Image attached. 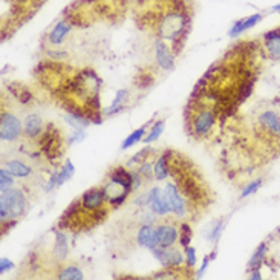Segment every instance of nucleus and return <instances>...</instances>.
<instances>
[{"instance_id": "nucleus-1", "label": "nucleus", "mask_w": 280, "mask_h": 280, "mask_svg": "<svg viewBox=\"0 0 280 280\" xmlns=\"http://www.w3.org/2000/svg\"><path fill=\"white\" fill-rule=\"evenodd\" d=\"M26 208L28 198L22 188H9L6 191H2V196H0V220H2L3 225L23 216Z\"/></svg>"}, {"instance_id": "nucleus-2", "label": "nucleus", "mask_w": 280, "mask_h": 280, "mask_svg": "<svg viewBox=\"0 0 280 280\" xmlns=\"http://www.w3.org/2000/svg\"><path fill=\"white\" fill-rule=\"evenodd\" d=\"M216 110L213 108L202 104L191 112L190 117V130L198 138H204L213 130L216 124Z\"/></svg>"}, {"instance_id": "nucleus-3", "label": "nucleus", "mask_w": 280, "mask_h": 280, "mask_svg": "<svg viewBox=\"0 0 280 280\" xmlns=\"http://www.w3.org/2000/svg\"><path fill=\"white\" fill-rule=\"evenodd\" d=\"M23 133V124L16 115L9 112H2L0 117V140L5 142H13L20 138Z\"/></svg>"}, {"instance_id": "nucleus-4", "label": "nucleus", "mask_w": 280, "mask_h": 280, "mask_svg": "<svg viewBox=\"0 0 280 280\" xmlns=\"http://www.w3.org/2000/svg\"><path fill=\"white\" fill-rule=\"evenodd\" d=\"M164 191L169 198L170 207H171V213L178 216V218H184L188 213V202L187 198L181 193V188L175 182H167L166 187H164Z\"/></svg>"}, {"instance_id": "nucleus-5", "label": "nucleus", "mask_w": 280, "mask_h": 280, "mask_svg": "<svg viewBox=\"0 0 280 280\" xmlns=\"http://www.w3.org/2000/svg\"><path fill=\"white\" fill-rule=\"evenodd\" d=\"M152 254L155 256V259L164 268H178L179 269L186 262V256L182 254L179 249L173 248V247H170V248L158 247L155 249H152Z\"/></svg>"}, {"instance_id": "nucleus-6", "label": "nucleus", "mask_w": 280, "mask_h": 280, "mask_svg": "<svg viewBox=\"0 0 280 280\" xmlns=\"http://www.w3.org/2000/svg\"><path fill=\"white\" fill-rule=\"evenodd\" d=\"M106 204H108V198H106L104 188H91L80 198V207L88 213L103 210Z\"/></svg>"}, {"instance_id": "nucleus-7", "label": "nucleus", "mask_w": 280, "mask_h": 280, "mask_svg": "<svg viewBox=\"0 0 280 280\" xmlns=\"http://www.w3.org/2000/svg\"><path fill=\"white\" fill-rule=\"evenodd\" d=\"M150 193V204L149 208L155 213L156 216H167L171 213V207H170V202L169 198L166 195V191L155 187L149 190Z\"/></svg>"}, {"instance_id": "nucleus-8", "label": "nucleus", "mask_w": 280, "mask_h": 280, "mask_svg": "<svg viewBox=\"0 0 280 280\" xmlns=\"http://www.w3.org/2000/svg\"><path fill=\"white\" fill-rule=\"evenodd\" d=\"M156 234H158V244L161 248L175 247L176 242H179V230L175 224H170V222L159 224L156 227Z\"/></svg>"}, {"instance_id": "nucleus-9", "label": "nucleus", "mask_w": 280, "mask_h": 280, "mask_svg": "<svg viewBox=\"0 0 280 280\" xmlns=\"http://www.w3.org/2000/svg\"><path fill=\"white\" fill-rule=\"evenodd\" d=\"M155 59L162 71H171L175 67V52H173L162 38L155 42Z\"/></svg>"}, {"instance_id": "nucleus-10", "label": "nucleus", "mask_w": 280, "mask_h": 280, "mask_svg": "<svg viewBox=\"0 0 280 280\" xmlns=\"http://www.w3.org/2000/svg\"><path fill=\"white\" fill-rule=\"evenodd\" d=\"M71 31H72L71 22L63 18V20L57 22L52 30L49 31V34H47V42H49L51 46H62L63 42L66 40V37L71 34Z\"/></svg>"}, {"instance_id": "nucleus-11", "label": "nucleus", "mask_w": 280, "mask_h": 280, "mask_svg": "<svg viewBox=\"0 0 280 280\" xmlns=\"http://www.w3.org/2000/svg\"><path fill=\"white\" fill-rule=\"evenodd\" d=\"M137 240L138 244L147 249H155L159 247L158 244V234H156V227L153 225H147V224H142L137 233Z\"/></svg>"}, {"instance_id": "nucleus-12", "label": "nucleus", "mask_w": 280, "mask_h": 280, "mask_svg": "<svg viewBox=\"0 0 280 280\" xmlns=\"http://www.w3.org/2000/svg\"><path fill=\"white\" fill-rule=\"evenodd\" d=\"M257 123L260 127L271 133L273 137L280 138V118L274 110H265L257 117Z\"/></svg>"}, {"instance_id": "nucleus-13", "label": "nucleus", "mask_w": 280, "mask_h": 280, "mask_svg": "<svg viewBox=\"0 0 280 280\" xmlns=\"http://www.w3.org/2000/svg\"><path fill=\"white\" fill-rule=\"evenodd\" d=\"M43 127H45L43 120L38 117L37 113L26 115V118L23 121V133L26 138H31V140L38 138L43 133Z\"/></svg>"}, {"instance_id": "nucleus-14", "label": "nucleus", "mask_w": 280, "mask_h": 280, "mask_svg": "<svg viewBox=\"0 0 280 280\" xmlns=\"http://www.w3.org/2000/svg\"><path fill=\"white\" fill-rule=\"evenodd\" d=\"M64 121L71 125L72 129H86L92 123L88 112H83L78 109L67 110L64 113Z\"/></svg>"}, {"instance_id": "nucleus-15", "label": "nucleus", "mask_w": 280, "mask_h": 280, "mask_svg": "<svg viewBox=\"0 0 280 280\" xmlns=\"http://www.w3.org/2000/svg\"><path fill=\"white\" fill-rule=\"evenodd\" d=\"M264 46L269 57L280 60V30H273L264 34Z\"/></svg>"}, {"instance_id": "nucleus-16", "label": "nucleus", "mask_w": 280, "mask_h": 280, "mask_svg": "<svg viewBox=\"0 0 280 280\" xmlns=\"http://www.w3.org/2000/svg\"><path fill=\"white\" fill-rule=\"evenodd\" d=\"M260 20H262V14H253V16H249V17L242 18V20H237L233 26H231L228 35L234 38L239 34H242V32H245L248 30H251V28H254Z\"/></svg>"}, {"instance_id": "nucleus-17", "label": "nucleus", "mask_w": 280, "mask_h": 280, "mask_svg": "<svg viewBox=\"0 0 280 280\" xmlns=\"http://www.w3.org/2000/svg\"><path fill=\"white\" fill-rule=\"evenodd\" d=\"M129 98V92L125 89H120L117 93H115V98L112 101V104H109L108 108H103L101 113L106 115V117H112L115 113H120L124 108H125V101Z\"/></svg>"}, {"instance_id": "nucleus-18", "label": "nucleus", "mask_w": 280, "mask_h": 280, "mask_svg": "<svg viewBox=\"0 0 280 280\" xmlns=\"http://www.w3.org/2000/svg\"><path fill=\"white\" fill-rule=\"evenodd\" d=\"M170 159H171V152H166L155 161V170H153L155 179L164 181L170 176Z\"/></svg>"}, {"instance_id": "nucleus-19", "label": "nucleus", "mask_w": 280, "mask_h": 280, "mask_svg": "<svg viewBox=\"0 0 280 280\" xmlns=\"http://www.w3.org/2000/svg\"><path fill=\"white\" fill-rule=\"evenodd\" d=\"M5 169H6L9 173H13L16 178H28V176L31 175V167L26 166L25 162L18 161V159L8 161V162L5 164Z\"/></svg>"}, {"instance_id": "nucleus-20", "label": "nucleus", "mask_w": 280, "mask_h": 280, "mask_svg": "<svg viewBox=\"0 0 280 280\" xmlns=\"http://www.w3.org/2000/svg\"><path fill=\"white\" fill-rule=\"evenodd\" d=\"M67 237H66V233L63 231H57L55 233V245H54V254L59 260H64L66 256H67Z\"/></svg>"}, {"instance_id": "nucleus-21", "label": "nucleus", "mask_w": 280, "mask_h": 280, "mask_svg": "<svg viewBox=\"0 0 280 280\" xmlns=\"http://www.w3.org/2000/svg\"><path fill=\"white\" fill-rule=\"evenodd\" d=\"M147 130H149V129H147V125H142V127H140V129H137L135 132H132V133L129 135V137L123 141L121 149H123V150H127V149L133 147L135 144H138L140 141H142L144 137H146Z\"/></svg>"}, {"instance_id": "nucleus-22", "label": "nucleus", "mask_w": 280, "mask_h": 280, "mask_svg": "<svg viewBox=\"0 0 280 280\" xmlns=\"http://www.w3.org/2000/svg\"><path fill=\"white\" fill-rule=\"evenodd\" d=\"M266 253H268V245L264 242L257 247V249L254 251V254L251 256L249 262H248V266L249 269H254V268H262L264 262H265V257H266Z\"/></svg>"}, {"instance_id": "nucleus-23", "label": "nucleus", "mask_w": 280, "mask_h": 280, "mask_svg": "<svg viewBox=\"0 0 280 280\" xmlns=\"http://www.w3.org/2000/svg\"><path fill=\"white\" fill-rule=\"evenodd\" d=\"M164 129H166V121L164 120H159V121H156L155 124L152 125V129L147 132V135L144 137V140H142V142H146V144H150V142H155L161 135H162V132H164Z\"/></svg>"}, {"instance_id": "nucleus-24", "label": "nucleus", "mask_w": 280, "mask_h": 280, "mask_svg": "<svg viewBox=\"0 0 280 280\" xmlns=\"http://www.w3.org/2000/svg\"><path fill=\"white\" fill-rule=\"evenodd\" d=\"M57 277L62 279V280H64V279L66 280H83L84 279L83 271H81L80 268H77V266H66V268H63Z\"/></svg>"}, {"instance_id": "nucleus-25", "label": "nucleus", "mask_w": 280, "mask_h": 280, "mask_svg": "<svg viewBox=\"0 0 280 280\" xmlns=\"http://www.w3.org/2000/svg\"><path fill=\"white\" fill-rule=\"evenodd\" d=\"M74 173H75V167H74L72 161H71V159H66L63 169L59 171V187L63 186L66 181H69V179L74 176Z\"/></svg>"}, {"instance_id": "nucleus-26", "label": "nucleus", "mask_w": 280, "mask_h": 280, "mask_svg": "<svg viewBox=\"0 0 280 280\" xmlns=\"http://www.w3.org/2000/svg\"><path fill=\"white\" fill-rule=\"evenodd\" d=\"M14 175L13 173H9L6 169H2L0 170V190L2 191H6L9 190L13 186H14Z\"/></svg>"}, {"instance_id": "nucleus-27", "label": "nucleus", "mask_w": 280, "mask_h": 280, "mask_svg": "<svg viewBox=\"0 0 280 280\" xmlns=\"http://www.w3.org/2000/svg\"><path fill=\"white\" fill-rule=\"evenodd\" d=\"M262 184H264L262 178H259V179H256V181H251L249 184L242 190V193H240V198L245 199V198H248V196H251V195H254V193H256L260 187H262Z\"/></svg>"}, {"instance_id": "nucleus-28", "label": "nucleus", "mask_w": 280, "mask_h": 280, "mask_svg": "<svg viewBox=\"0 0 280 280\" xmlns=\"http://www.w3.org/2000/svg\"><path fill=\"white\" fill-rule=\"evenodd\" d=\"M190 240H191V230H190V225L182 224L181 228H179V244L186 248V247L190 245Z\"/></svg>"}, {"instance_id": "nucleus-29", "label": "nucleus", "mask_w": 280, "mask_h": 280, "mask_svg": "<svg viewBox=\"0 0 280 280\" xmlns=\"http://www.w3.org/2000/svg\"><path fill=\"white\" fill-rule=\"evenodd\" d=\"M153 170H155V162H150V161L141 162V164H140V169H138V171H140L146 179L155 178V176H152V171H153Z\"/></svg>"}, {"instance_id": "nucleus-30", "label": "nucleus", "mask_w": 280, "mask_h": 280, "mask_svg": "<svg viewBox=\"0 0 280 280\" xmlns=\"http://www.w3.org/2000/svg\"><path fill=\"white\" fill-rule=\"evenodd\" d=\"M150 153H152V150H150L149 147H146V149H142V150L137 152V153H135V155L130 158V161H129V166H130V164H138V166H140L141 162L146 161V158L150 155Z\"/></svg>"}, {"instance_id": "nucleus-31", "label": "nucleus", "mask_w": 280, "mask_h": 280, "mask_svg": "<svg viewBox=\"0 0 280 280\" xmlns=\"http://www.w3.org/2000/svg\"><path fill=\"white\" fill-rule=\"evenodd\" d=\"M86 137H88V133H86L84 129H74L69 140H67V144L72 146V144H75V142H81Z\"/></svg>"}, {"instance_id": "nucleus-32", "label": "nucleus", "mask_w": 280, "mask_h": 280, "mask_svg": "<svg viewBox=\"0 0 280 280\" xmlns=\"http://www.w3.org/2000/svg\"><path fill=\"white\" fill-rule=\"evenodd\" d=\"M186 265L188 266V268H193L196 265V262H198V257H196V249L193 248V247H186Z\"/></svg>"}, {"instance_id": "nucleus-33", "label": "nucleus", "mask_w": 280, "mask_h": 280, "mask_svg": "<svg viewBox=\"0 0 280 280\" xmlns=\"http://www.w3.org/2000/svg\"><path fill=\"white\" fill-rule=\"evenodd\" d=\"M222 230H224V222L219 220L218 224L213 225V228H211V233H210V239L213 240V242H218V239L220 237Z\"/></svg>"}, {"instance_id": "nucleus-34", "label": "nucleus", "mask_w": 280, "mask_h": 280, "mask_svg": "<svg viewBox=\"0 0 280 280\" xmlns=\"http://www.w3.org/2000/svg\"><path fill=\"white\" fill-rule=\"evenodd\" d=\"M55 187H59V171H54V173H52V176L49 178V182H47L46 187H45V191L49 193V191H52Z\"/></svg>"}, {"instance_id": "nucleus-35", "label": "nucleus", "mask_w": 280, "mask_h": 280, "mask_svg": "<svg viewBox=\"0 0 280 280\" xmlns=\"http://www.w3.org/2000/svg\"><path fill=\"white\" fill-rule=\"evenodd\" d=\"M150 204V193H142V195L140 198L135 199V205H138V207H149Z\"/></svg>"}, {"instance_id": "nucleus-36", "label": "nucleus", "mask_w": 280, "mask_h": 280, "mask_svg": "<svg viewBox=\"0 0 280 280\" xmlns=\"http://www.w3.org/2000/svg\"><path fill=\"white\" fill-rule=\"evenodd\" d=\"M13 268H14V264L11 262V260L2 257V260H0V274H5L8 271H11Z\"/></svg>"}, {"instance_id": "nucleus-37", "label": "nucleus", "mask_w": 280, "mask_h": 280, "mask_svg": "<svg viewBox=\"0 0 280 280\" xmlns=\"http://www.w3.org/2000/svg\"><path fill=\"white\" fill-rule=\"evenodd\" d=\"M210 259H211V257H204V260H202V266H201V269L198 271V277H199V279L204 277L207 268H208V265H210Z\"/></svg>"}, {"instance_id": "nucleus-38", "label": "nucleus", "mask_w": 280, "mask_h": 280, "mask_svg": "<svg viewBox=\"0 0 280 280\" xmlns=\"http://www.w3.org/2000/svg\"><path fill=\"white\" fill-rule=\"evenodd\" d=\"M249 271H251V276H249L251 280H262V271H260V268L249 269Z\"/></svg>"}, {"instance_id": "nucleus-39", "label": "nucleus", "mask_w": 280, "mask_h": 280, "mask_svg": "<svg viewBox=\"0 0 280 280\" xmlns=\"http://www.w3.org/2000/svg\"><path fill=\"white\" fill-rule=\"evenodd\" d=\"M47 54H49L52 59H62V57L67 55L66 52H62V51H51V52H47Z\"/></svg>"}, {"instance_id": "nucleus-40", "label": "nucleus", "mask_w": 280, "mask_h": 280, "mask_svg": "<svg viewBox=\"0 0 280 280\" xmlns=\"http://www.w3.org/2000/svg\"><path fill=\"white\" fill-rule=\"evenodd\" d=\"M273 11H276V13L280 14V3H277L276 6H273Z\"/></svg>"}, {"instance_id": "nucleus-41", "label": "nucleus", "mask_w": 280, "mask_h": 280, "mask_svg": "<svg viewBox=\"0 0 280 280\" xmlns=\"http://www.w3.org/2000/svg\"><path fill=\"white\" fill-rule=\"evenodd\" d=\"M277 234H280V227L277 228Z\"/></svg>"}, {"instance_id": "nucleus-42", "label": "nucleus", "mask_w": 280, "mask_h": 280, "mask_svg": "<svg viewBox=\"0 0 280 280\" xmlns=\"http://www.w3.org/2000/svg\"><path fill=\"white\" fill-rule=\"evenodd\" d=\"M18 2H25V0H18Z\"/></svg>"}]
</instances>
